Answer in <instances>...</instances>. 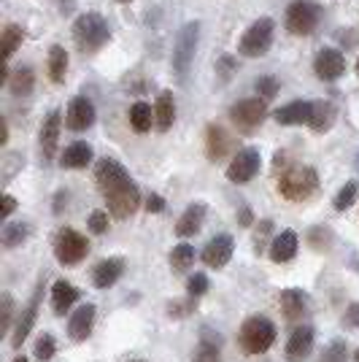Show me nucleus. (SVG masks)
I'll use <instances>...</instances> for the list:
<instances>
[{
    "instance_id": "nucleus-1",
    "label": "nucleus",
    "mask_w": 359,
    "mask_h": 362,
    "mask_svg": "<svg viewBox=\"0 0 359 362\" xmlns=\"http://www.w3.org/2000/svg\"><path fill=\"white\" fill-rule=\"evenodd\" d=\"M316 189H319V176L308 165L286 168L278 179V195L289 203H305L308 197L316 195Z\"/></svg>"
},
{
    "instance_id": "nucleus-2",
    "label": "nucleus",
    "mask_w": 359,
    "mask_h": 362,
    "mask_svg": "<svg viewBox=\"0 0 359 362\" xmlns=\"http://www.w3.org/2000/svg\"><path fill=\"white\" fill-rule=\"evenodd\" d=\"M278 338L276 325L268 317H249L238 330V344L246 354H265Z\"/></svg>"
},
{
    "instance_id": "nucleus-3",
    "label": "nucleus",
    "mask_w": 359,
    "mask_h": 362,
    "mask_svg": "<svg viewBox=\"0 0 359 362\" xmlns=\"http://www.w3.org/2000/svg\"><path fill=\"white\" fill-rule=\"evenodd\" d=\"M108 38H111V30L100 14H81L73 22V41L84 54L98 52L100 46L108 44Z\"/></svg>"
},
{
    "instance_id": "nucleus-4",
    "label": "nucleus",
    "mask_w": 359,
    "mask_h": 362,
    "mask_svg": "<svg viewBox=\"0 0 359 362\" xmlns=\"http://www.w3.org/2000/svg\"><path fill=\"white\" fill-rule=\"evenodd\" d=\"M322 19V8L314 0H295L286 8V30L292 35H311L319 28Z\"/></svg>"
},
{
    "instance_id": "nucleus-5",
    "label": "nucleus",
    "mask_w": 359,
    "mask_h": 362,
    "mask_svg": "<svg viewBox=\"0 0 359 362\" xmlns=\"http://www.w3.org/2000/svg\"><path fill=\"white\" fill-rule=\"evenodd\" d=\"M197 41H200V22L184 25L179 33V38H176V49H173V71H176L179 78H187L189 68H192Z\"/></svg>"
},
{
    "instance_id": "nucleus-6",
    "label": "nucleus",
    "mask_w": 359,
    "mask_h": 362,
    "mask_svg": "<svg viewBox=\"0 0 359 362\" xmlns=\"http://www.w3.org/2000/svg\"><path fill=\"white\" fill-rule=\"evenodd\" d=\"M90 255V241L76 233L73 227H62L54 238V257L60 265H78L84 257Z\"/></svg>"
},
{
    "instance_id": "nucleus-7",
    "label": "nucleus",
    "mask_w": 359,
    "mask_h": 362,
    "mask_svg": "<svg viewBox=\"0 0 359 362\" xmlns=\"http://www.w3.org/2000/svg\"><path fill=\"white\" fill-rule=\"evenodd\" d=\"M270 44H273V19L262 16V19L252 22V28L243 33L238 52L243 57H262V54H268Z\"/></svg>"
},
{
    "instance_id": "nucleus-8",
    "label": "nucleus",
    "mask_w": 359,
    "mask_h": 362,
    "mask_svg": "<svg viewBox=\"0 0 359 362\" xmlns=\"http://www.w3.org/2000/svg\"><path fill=\"white\" fill-rule=\"evenodd\" d=\"M230 117H233L240 133H254L268 117V106H265L262 98H246V100H240L230 108Z\"/></svg>"
},
{
    "instance_id": "nucleus-9",
    "label": "nucleus",
    "mask_w": 359,
    "mask_h": 362,
    "mask_svg": "<svg viewBox=\"0 0 359 362\" xmlns=\"http://www.w3.org/2000/svg\"><path fill=\"white\" fill-rule=\"evenodd\" d=\"M103 197L105 203H108V214L114 219H130L138 211V206H141V192H138V187H135L133 181L122 184V187H117L114 192H108Z\"/></svg>"
},
{
    "instance_id": "nucleus-10",
    "label": "nucleus",
    "mask_w": 359,
    "mask_h": 362,
    "mask_svg": "<svg viewBox=\"0 0 359 362\" xmlns=\"http://www.w3.org/2000/svg\"><path fill=\"white\" fill-rule=\"evenodd\" d=\"M257 173H259V151L252 149V146L240 149L227 165V179L233 184H249Z\"/></svg>"
},
{
    "instance_id": "nucleus-11",
    "label": "nucleus",
    "mask_w": 359,
    "mask_h": 362,
    "mask_svg": "<svg viewBox=\"0 0 359 362\" xmlns=\"http://www.w3.org/2000/svg\"><path fill=\"white\" fill-rule=\"evenodd\" d=\"M41 295H44V287L38 284L35 292H33L30 303L19 311V317H16V325H14V332H11V346L19 349L25 344V338L30 335L33 325H35V319H38V305H41Z\"/></svg>"
},
{
    "instance_id": "nucleus-12",
    "label": "nucleus",
    "mask_w": 359,
    "mask_h": 362,
    "mask_svg": "<svg viewBox=\"0 0 359 362\" xmlns=\"http://www.w3.org/2000/svg\"><path fill=\"white\" fill-rule=\"evenodd\" d=\"M95 181H98L100 192L108 195V192H114L117 187H122V184H127V181H133V179H130V173L124 170L122 163L111 160V157H105V160H100L98 168H95Z\"/></svg>"
},
{
    "instance_id": "nucleus-13",
    "label": "nucleus",
    "mask_w": 359,
    "mask_h": 362,
    "mask_svg": "<svg viewBox=\"0 0 359 362\" xmlns=\"http://www.w3.org/2000/svg\"><path fill=\"white\" fill-rule=\"evenodd\" d=\"M314 341H316V332L311 325H300L292 330L289 341H286V362H302L308 360V354L314 351Z\"/></svg>"
},
{
    "instance_id": "nucleus-14",
    "label": "nucleus",
    "mask_w": 359,
    "mask_h": 362,
    "mask_svg": "<svg viewBox=\"0 0 359 362\" xmlns=\"http://www.w3.org/2000/svg\"><path fill=\"white\" fill-rule=\"evenodd\" d=\"M314 71L322 81H335V78H341L346 71L343 52H338V49H322L314 60Z\"/></svg>"
},
{
    "instance_id": "nucleus-15",
    "label": "nucleus",
    "mask_w": 359,
    "mask_h": 362,
    "mask_svg": "<svg viewBox=\"0 0 359 362\" xmlns=\"http://www.w3.org/2000/svg\"><path fill=\"white\" fill-rule=\"evenodd\" d=\"M92 122H95V106H92V100H87V98H73L68 111H65L68 130H73V133L90 130Z\"/></svg>"
},
{
    "instance_id": "nucleus-16",
    "label": "nucleus",
    "mask_w": 359,
    "mask_h": 362,
    "mask_svg": "<svg viewBox=\"0 0 359 362\" xmlns=\"http://www.w3.org/2000/svg\"><path fill=\"white\" fill-rule=\"evenodd\" d=\"M278 305H281V314H284L289 322H298V319L308 317L311 311V303H308V295L302 289L289 287L278 295Z\"/></svg>"
},
{
    "instance_id": "nucleus-17",
    "label": "nucleus",
    "mask_w": 359,
    "mask_h": 362,
    "mask_svg": "<svg viewBox=\"0 0 359 362\" xmlns=\"http://www.w3.org/2000/svg\"><path fill=\"white\" fill-rule=\"evenodd\" d=\"M233 252H235V243L230 235H216V238H211L206 243V249H203V262L208 265V268H225L227 262L233 259Z\"/></svg>"
},
{
    "instance_id": "nucleus-18",
    "label": "nucleus",
    "mask_w": 359,
    "mask_h": 362,
    "mask_svg": "<svg viewBox=\"0 0 359 362\" xmlns=\"http://www.w3.org/2000/svg\"><path fill=\"white\" fill-rule=\"evenodd\" d=\"M124 273V259L122 257H108V259H100L92 271V284L98 289H108L114 287Z\"/></svg>"
},
{
    "instance_id": "nucleus-19",
    "label": "nucleus",
    "mask_w": 359,
    "mask_h": 362,
    "mask_svg": "<svg viewBox=\"0 0 359 362\" xmlns=\"http://www.w3.org/2000/svg\"><path fill=\"white\" fill-rule=\"evenodd\" d=\"M95 314H98V308H95L92 303L78 305L73 311V317L68 319V335H71L73 341H87L92 327H95Z\"/></svg>"
},
{
    "instance_id": "nucleus-20",
    "label": "nucleus",
    "mask_w": 359,
    "mask_h": 362,
    "mask_svg": "<svg viewBox=\"0 0 359 362\" xmlns=\"http://www.w3.org/2000/svg\"><path fill=\"white\" fill-rule=\"evenodd\" d=\"M206 151H208V157L213 163L225 160L227 154L233 151V136L219 124H208V130H206Z\"/></svg>"
},
{
    "instance_id": "nucleus-21",
    "label": "nucleus",
    "mask_w": 359,
    "mask_h": 362,
    "mask_svg": "<svg viewBox=\"0 0 359 362\" xmlns=\"http://www.w3.org/2000/svg\"><path fill=\"white\" fill-rule=\"evenodd\" d=\"M300 249V241H298V233L295 230H281L273 243H270V259L273 262H289V259H295Z\"/></svg>"
},
{
    "instance_id": "nucleus-22",
    "label": "nucleus",
    "mask_w": 359,
    "mask_h": 362,
    "mask_svg": "<svg viewBox=\"0 0 359 362\" xmlns=\"http://www.w3.org/2000/svg\"><path fill=\"white\" fill-rule=\"evenodd\" d=\"M60 127H62V114L60 111H52L46 122L41 124V151H44L46 160L54 157L57 151V141H60Z\"/></svg>"
},
{
    "instance_id": "nucleus-23",
    "label": "nucleus",
    "mask_w": 359,
    "mask_h": 362,
    "mask_svg": "<svg viewBox=\"0 0 359 362\" xmlns=\"http://www.w3.org/2000/svg\"><path fill=\"white\" fill-rule=\"evenodd\" d=\"M78 300V289L71 284V281H54L52 284V308H54V314L57 317H65L71 308H73V303Z\"/></svg>"
},
{
    "instance_id": "nucleus-24",
    "label": "nucleus",
    "mask_w": 359,
    "mask_h": 362,
    "mask_svg": "<svg viewBox=\"0 0 359 362\" xmlns=\"http://www.w3.org/2000/svg\"><path fill=\"white\" fill-rule=\"evenodd\" d=\"M203 222H206V206H203V203H192V206H187V211L179 216V222H176V235L189 238V235L200 233Z\"/></svg>"
},
{
    "instance_id": "nucleus-25",
    "label": "nucleus",
    "mask_w": 359,
    "mask_h": 362,
    "mask_svg": "<svg viewBox=\"0 0 359 362\" xmlns=\"http://www.w3.org/2000/svg\"><path fill=\"white\" fill-rule=\"evenodd\" d=\"M314 114V103H305V100H295L289 106L278 108L276 111V122L278 124H308Z\"/></svg>"
},
{
    "instance_id": "nucleus-26",
    "label": "nucleus",
    "mask_w": 359,
    "mask_h": 362,
    "mask_svg": "<svg viewBox=\"0 0 359 362\" xmlns=\"http://www.w3.org/2000/svg\"><path fill=\"white\" fill-rule=\"evenodd\" d=\"M173 119H176V100L170 92H160L157 103H154V124L160 133H167L173 127Z\"/></svg>"
},
{
    "instance_id": "nucleus-27",
    "label": "nucleus",
    "mask_w": 359,
    "mask_h": 362,
    "mask_svg": "<svg viewBox=\"0 0 359 362\" xmlns=\"http://www.w3.org/2000/svg\"><path fill=\"white\" fill-rule=\"evenodd\" d=\"M92 146L90 144H84V141H76V144H71L68 149L62 151L60 157V165L62 168H71V170H78V168H87L92 163Z\"/></svg>"
},
{
    "instance_id": "nucleus-28",
    "label": "nucleus",
    "mask_w": 359,
    "mask_h": 362,
    "mask_svg": "<svg viewBox=\"0 0 359 362\" xmlns=\"http://www.w3.org/2000/svg\"><path fill=\"white\" fill-rule=\"evenodd\" d=\"M195 362H222L219 354V335H213L211 330H203V338L197 344Z\"/></svg>"
},
{
    "instance_id": "nucleus-29",
    "label": "nucleus",
    "mask_w": 359,
    "mask_h": 362,
    "mask_svg": "<svg viewBox=\"0 0 359 362\" xmlns=\"http://www.w3.org/2000/svg\"><path fill=\"white\" fill-rule=\"evenodd\" d=\"M332 122H335V106L327 103V100H319L314 103V114H311V130L316 133H327L329 127H332Z\"/></svg>"
},
{
    "instance_id": "nucleus-30",
    "label": "nucleus",
    "mask_w": 359,
    "mask_h": 362,
    "mask_svg": "<svg viewBox=\"0 0 359 362\" xmlns=\"http://www.w3.org/2000/svg\"><path fill=\"white\" fill-rule=\"evenodd\" d=\"M151 124H154V111H151L149 103L138 100L133 108H130V127L135 133H149Z\"/></svg>"
},
{
    "instance_id": "nucleus-31",
    "label": "nucleus",
    "mask_w": 359,
    "mask_h": 362,
    "mask_svg": "<svg viewBox=\"0 0 359 362\" xmlns=\"http://www.w3.org/2000/svg\"><path fill=\"white\" fill-rule=\"evenodd\" d=\"M68 74V52L62 46H52L49 49V76L54 84H62Z\"/></svg>"
},
{
    "instance_id": "nucleus-32",
    "label": "nucleus",
    "mask_w": 359,
    "mask_h": 362,
    "mask_svg": "<svg viewBox=\"0 0 359 362\" xmlns=\"http://www.w3.org/2000/svg\"><path fill=\"white\" fill-rule=\"evenodd\" d=\"M28 235H30V227L25 225V222H8V225L0 230V241H3V246H8V249L22 246V243L28 241Z\"/></svg>"
},
{
    "instance_id": "nucleus-33",
    "label": "nucleus",
    "mask_w": 359,
    "mask_h": 362,
    "mask_svg": "<svg viewBox=\"0 0 359 362\" xmlns=\"http://www.w3.org/2000/svg\"><path fill=\"white\" fill-rule=\"evenodd\" d=\"M22 41H25V30L19 25H8L3 30V38H0V54H3V60L6 62L11 60V54L22 46Z\"/></svg>"
},
{
    "instance_id": "nucleus-34",
    "label": "nucleus",
    "mask_w": 359,
    "mask_h": 362,
    "mask_svg": "<svg viewBox=\"0 0 359 362\" xmlns=\"http://www.w3.org/2000/svg\"><path fill=\"white\" fill-rule=\"evenodd\" d=\"M8 90L11 95H30L33 92V84H35V76H33L30 68H19L14 74H8Z\"/></svg>"
},
{
    "instance_id": "nucleus-35",
    "label": "nucleus",
    "mask_w": 359,
    "mask_h": 362,
    "mask_svg": "<svg viewBox=\"0 0 359 362\" xmlns=\"http://www.w3.org/2000/svg\"><path fill=\"white\" fill-rule=\"evenodd\" d=\"M16 308H14V298L8 295V292H3L0 295V332L3 335H11L14 332V325H16Z\"/></svg>"
},
{
    "instance_id": "nucleus-36",
    "label": "nucleus",
    "mask_w": 359,
    "mask_h": 362,
    "mask_svg": "<svg viewBox=\"0 0 359 362\" xmlns=\"http://www.w3.org/2000/svg\"><path fill=\"white\" fill-rule=\"evenodd\" d=\"M170 265H173V271H179V273L189 271V268L195 265V246H189V243L173 246V252H170Z\"/></svg>"
},
{
    "instance_id": "nucleus-37",
    "label": "nucleus",
    "mask_w": 359,
    "mask_h": 362,
    "mask_svg": "<svg viewBox=\"0 0 359 362\" xmlns=\"http://www.w3.org/2000/svg\"><path fill=\"white\" fill-rule=\"evenodd\" d=\"M359 195V184L357 181H346L343 187H341V192L335 195V211H346V209H351L354 206V200Z\"/></svg>"
},
{
    "instance_id": "nucleus-38",
    "label": "nucleus",
    "mask_w": 359,
    "mask_h": 362,
    "mask_svg": "<svg viewBox=\"0 0 359 362\" xmlns=\"http://www.w3.org/2000/svg\"><path fill=\"white\" fill-rule=\"evenodd\" d=\"M54 351H57V344H54V335L52 332H44V335H38V341H35V346H33V354H35V360H52L54 357Z\"/></svg>"
},
{
    "instance_id": "nucleus-39",
    "label": "nucleus",
    "mask_w": 359,
    "mask_h": 362,
    "mask_svg": "<svg viewBox=\"0 0 359 362\" xmlns=\"http://www.w3.org/2000/svg\"><path fill=\"white\" fill-rule=\"evenodd\" d=\"M319 362H348V346H346L343 338L332 341V344L322 351V360Z\"/></svg>"
},
{
    "instance_id": "nucleus-40",
    "label": "nucleus",
    "mask_w": 359,
    "mask_h": 362,
    "mask_svg": "<svg viewBox=\"0 0 359 362\" xmlns=\"http://www.w3.org/2000/svg\"><path fill=\"white\" fill-rule=\"evenodd\" d=\"M208 276L206 273H192L189 276V281H187V295L189 298H203L206 292H208Z\"/></svg>"
},
{
    "instance_id": "nucleus-41",
    "label": "nucleus",
    "mask_w": 359,
    "mask_h": 362,
    "mask_svg": "<svg viewBox=\"0 0 359 362\" xmlns=\"http://www.w3.org/2000/svg\"><path fill=\"white\" fill-rule=\"evenodd\" d=\"M257 95H262V100H270V98H276L278 95V81H276V76H262V78H257Z\"/></svg>"
},
{
    "instance_id": "nucleus-42",
    "label": "nucleus",
    "mask_w": 359,
    "mask_h": 362,
    "mask_svg": "<svg viewBox=\"0 0 359 362\" xmlns=\"http://www.w3.org/2000/svg\"><path fill=\"white\" fill-rule=\"evenodd\" d=\"M270 233H273V222L270 219H262L259 225H257V233H254V249H257V255L268 246V238H270Z\"/></svg>"
},
{
    "instance_id": "nucleus-43",
    "label": "nucleus",
    "mask_w": 359,
    "mask_h": 362,
    "mask_svg": "<svg viewBox=\"0 0 359 362\" xmlns=\"http://www.w3.org/2000/svg\"><path fill=\"white\" fill-rule=\"evenodd\" d=\"M90 230L95 235H103L108 230V211H92L90 214Z\"/></svg>"
},
{
    "instance_id": "nucleus-44",
    "label": "nucleus",
    "mask_w": 359,
    "mask_h": 362,
    "mask_svg": "<svg viewBox=\"0 0 359 362\" xmlns=\"http://www.w3.org/2000/svg\"><path fill=\"white\" fill-rule=\"evenodd\" d=\"M343 327L348 330H359V303H351L343 314Z\"/></svg>"
},
{
    "instance_id": "nucleus-45",
    "label": "nucleus",
    "mask_w": 359,
    "mask_h": 362,
    "mask_svg": "<svg viewBox=\"0 0 359 362\" xmlns=\"http://www.w3.org/2000/svg\"><path fill=\"white\" fill-rule=\"evenodd\" d=\"M192 303H195V298L189 303H170L167 305V314L173 319H184V317H189V311H192Z\"/></svg>"
},
{
    "instance_id": "nucleus-46",
    "label": "nucleus",
    "mask_w": 359,
    "mask_h": 362,
    "mask_svg": "<svg viewBox=\"0 0 359 362\" xmlns=\"http://www.w3.org/2000/svg\"><path fill=\"white\" fill-rule=\"evenodd\" d=\"M146 211H149V214L165 211V197L163 195H149V197H146Z\"/></svg>"
},
{
    "instance_id": "nucleus-47",
    "label": "nucleus",
    "mask_w": 359,
    "mask_h": 362,
    "mask_svg": "<svg viewBox=\"0 0 359 362\" xmlns=\"http://www.w3.org/2000/svg\"><path fill=\"white\" fill-rule=\"evenodd\" d=\"M16 211V197H11V195H3V206H0V216L3 219H8L11 214Z\"/></svg>"
},
{
    "instance_id": "nucleus-48",
    "label": "nucleus",
    "mask_w": 359,
    "mask_h": 362,
    "mask_svg": "<svg viewBox=\"0 0 359 362\" xmlns=\"http://www.w3.org/2000/svg\"><path fill=\"white\" fill-rule=\"evenodd\" d=\"M240 225L243 227L252 225V211H249V209H240Z\"/></svg>"
},
{
    "instance_id": "nucleus-49",
    "label": "nucleus",
    "mask_w": 359,
    "mask_h": 362,
    "mask_svg": "<svg viewBox=\"0 0 359 362\" xmlns=\"http://www.w3.org/2000/svg\"><path fill=\"white\" fill-rule=\"evenodd\" d=\"M8 141V124L3 122V130H0V144H6Z\"/></svg>"
},
{
    "instance_id": "nucleus-50",
    "label": "nucleus",
    "mask_w": 359,
    "mask_h": 362,
    "mask_svg": "<svg viewBox=\"0 0 359 362\" xmlns=\"http://www.w3.org/2000/svg\"><path fill=\"white\" fill-rule=\"evenodd\" d=\"M11 362H30V360H28L25 354H19V357H14V360H11Z\"/></svg>"
},
{
    "instance_id": "nucleus-51",
    "label": "nucleus",
    "mask_w": 359,
    "mask_h": 362,
    "mask_svg": "<svg viewBox=\"0 0 359 362\" xmlns=\"http://www.w3.org/2000/svg\"><path fill=\"white\" fill-rule=\"evenodd\" d=\"M354 362H359V349L354 351Z\"/></svg>"
},
{
    "instance_id": "nucleus-52",
    "label": "nucleus",
    "mask_w": 359,
    "mask_h": 362,
    "mask_svg": "<svg viewBox=\"0 0 359 362\" xmlns=\"http://www.w3.org/2000/svg\"><path fill=\"white\" fill-rule=\"evenodd\" d=\"M357 170H359V154H357Z\"/></svg>"
},
{
    "instance_id": "nucleus-53",
    "label": "nucleus",
    "mask_w": 359,
    "mask_h": 362,
    "mask_svg": "<svg viewBox=\"0 0 359 362\" xmlns=\"http://www.w3.org/2000/svg\"><path fill=\"white\" fill-rule=\"evenodd\" d=\"M119 3H130V0H119Z\"/></svg>"
},
{
    "instance_id": "nucleus-54",
    "label": "nucleus",
    "mask_w": 359,
    "mask_h": 362,
    "mask_svg": "<svg viewBox=\"0 0 359 362\" xmlns=\"http://www.w3.org/2000/svg\"><path fill=\"white\" fill-rule=\"evenodd\" d=\"M357 74H359V60H357Z\"/></svg>"
},
{
    "instance_id": "nucleus-55",
    "label": "nucleus",
    "mask_w": 359,
    "mask_h": 362,
    "mask_svg": "<svg viewBox=\"0 0 359 362\" xmlns=\"http://www.w3.org/2000/svg\"><path fill=\"white\" fill-rule=\"evenodd\" d=\"M130 362H141V360H130Z\"/></svg>"
}]
</instances>
